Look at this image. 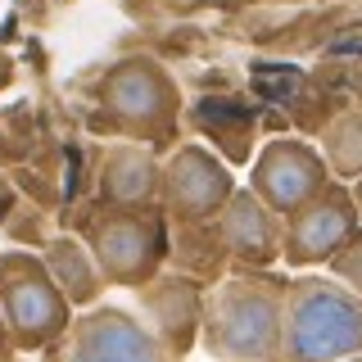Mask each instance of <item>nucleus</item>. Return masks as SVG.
<instances>
[{"label": "nucleus", "mask_w": 362, "mask_h": 362, "mask_svg": "<svg viewBox=\"0 0 362 362\" xmlns=\"http://www.w3.org/2000/svg\"><path fill=\"white\" fill-rule=\"evenodd\" d=\"M290 276L276 272H231L204 290L199 349L218 362H286L281 317Z\"/></svg>", "instance_id": "f257e3e1"}, {"label": "nucleus", "mask_w": 362, "mask_h": 362, "mask_svg": "<svg viewBox=\"0 0 362 362\" xmlns=\"http://www.w3.org/2000/svg\"><path fill=\"white\" fill-rule=\"evenodd\" d=\"M181 100L177 77L154 54H127L109 64L95 82V127L118 136L127 145H145L154 154H168L181 145Z\"/></svg>", "instance_id": "f03ea898"}, {"label": "nucleus", "mask_w": 362, "mask_h": 362, "mask_svg": "<svg viewBox=\"0 0 362 362\" xmlns=\"http://www.w3.org/2000/svg\"><path fill=\"white\" fill-rule=\"evenodd\" d=\"M362 354V299L331 276H294L286 286L281 358L344 362Z\"/></svg>", "instance_id": "7ed1b4c3"}, {"label": "nucleus", "mask_w": 362, "mask_h": 362, "mask_svg": "<svg viewBox=\"0 0 362 362\" xmlns=\"http://www.w3.org/2000/svg\"><path fill=\"white\" fill-rule=\"evenodd\" d=\"M82 245L90 249L105 286H122V290H141L150 286L158 272L168 267V218L163 209H95L77 226Z\"/></svg>", "instance_id": "20e7f679"}, {"label": "nucleus", "mask_w": 362, "mask_h": 362, "mask_svg": "<svg viewBox=\"0 0 362 362\" xmlns=\"http://www.w3.org/2000/svg\"><path fill=\"white\" fill-rule=\"evenodd\" d=\"M0 317L18 354H45L68 335L73 303L50 281L37 249H0Z\"/></svg>", "instance_id": "39448f33"}, {"label": "nucleus", "mask_w": 362, "mask_h": 362, "mask_svg": "<svg viewBox=\"0 0 362 362\" xmlns=\"http://www.w3.org/2000/svg\"><path fill=\"white\" fill-rule=\"evenodd\" d=\"M235 195V177L209 145L181 141L177 150L163 154V190H158V209L168 226H209L218 222L226 199Z\"/></svg>", "instance_id": "423d86ee"}, {"label": "nucleus", "mask_w": 362, "mask_h": 362, "mask_svg": "<svg viewBox=\"0 0 362 362\" xmlns=\"http://www.w3.org/2000/svg\"><path fill=\"white\" fill-rule=\"evenodd\" d=\"M331 168H326L322 150L303 136H267L258 145L254 163H249V190L276 213L281 222L294 218L308 199H317L331 186Z\"/></svg>", "instance_id": "0eeeda50"}, {"label": "nucleus", "mask_w": 362, "mask_h": 362, "mask_svg": "<svg viewBox=\"0 0 362 362\" xmlns=\"http://www.w3.org/2000/svg\"><path fill=\"white\" fill-rule=\"evenodd\" d=\"M362 231V213L354 190L344 181H331L317 199H308L281 231V263L286 267H326L331 258Z\"/></svg>", "instance_id": "6e6552de"}, {"label": "nucleus", "mask_w": 362, "mask_h": 362, "mask_svg": "<svg viewBox=\"0 0 362 362\" xmlns=\"http://www.w3.org/2000/svg\"><path fill=\"white\" fill-rule=\"evenodd\" d=\"M59 358L64 362H168L150 326L118 303H95V308L77 313L68 335L59 339Z\"/></svg>", "instance_id": "1a4fd4ad"}, {"label": "nucleus", "mask_w": 362, "mask_h": 362, "mask_svg": "<svg viewBox=\"0 0 362 362\" xmlns=\"http://www.w3.org/2000/svg\"><path fill=\"white\" fill-rule=\"evenodd\" d=\"M204 290L199 281L181 276V272H158L150 286L136 290V317L150 326L158 349L168 362H181L190 349L199 344V322H204Z\"/></svg>", "instance_id": "9d476101"}, {"label": "nucleus", "mask_w": 362, "mask_h": 362, "mask_svg": "<svg viewBox=\"0 0 362 362\" xmlns=\"http://www.w3.org/2000/svg\"><path fill=\"white\" fill-rule=\"evenodd\" d=\"M281 231L286 222L249 186H235V195L218 213V235L231 254V272H272L281 263Z\"/></svg>", "instance_id": "9b49d317"}, {"label": "nucleus", "mask_w": 362, "mask_h": 362, "mask_svg": "<svg viewBox=\"0 0 362 362\" xmlns=\"http://www.w3.org/2000/svg\"><path fill=\"white\" fill-rule=\"evenodd\" d=\"M163 190V154L145 145H109L95 168V204L109 209H154Z\"/></svg>", "instance_id": "f8f14e48"}, {"label": "nucleus", "mask_w": 362, "mask_h": 362, "mask_svg": "<svg viewBox=\"0 0 362 362\" xmlns=\"http://www.w3.org/2000/svg\"><path fill=\"white\" fill-rule=\"evenodd\" d=\"M186 118H190V127H195L204 141H213V154H218L226 168H235V163H254L258 109H249L245 100L209 95V100H195V105L186 109Z\"/></svg>", "instance_id": "ddd939ff"}, {"label": "nucleus", "mask_w": 362, "mask_h": 362, "mask_svg": "<svg viewBox=\"0 0 362 362\" xmlns=\"http://www.w3.org/2000/svg\"><path fill=\"white\" fill-rule=\"evenodd\" d=\"M41 263H45V272H50V281L59 286V294L73 308H95L100 303V294H105V276H100V267H95V258H90V249L82 245V235H50L41 249Z\"/></svg>", "instance_id": "4468645a"}, {"label": "nucleus", "mask_w": 362, "mask_h": 362, "mask_svg": "<svg viewBox=\"0 0 362 362\" xmlns=\"http://www.w3.org/2000/svg\"><path fill=\"white\" fill-rule=\"evenodd\" d=\"M168 272H181L199 286H218V281L231 276V254L218 235V222L168 226Z\"/></svg>", "instance_id": "2eb2a0df"}, {"label": "nucleus", "mask_w": 362, "mask_h": 362, "mask_svg": "<svg viewBox=\"0 0 362 362\" xmlns=\"http://www.w3.org/2000/svg\"><path fill=\"white\" fill-rule=\"evenodd\" d=\"M317 150H322L335 181L354 186L362 177V105H349V109L331 113V118L322 122V132H317Z\"/></svg>", "instance_id": "dca6fc26"}, {"label": "nucleus", "mask_w": 362, "mask_h": 362, "mask_svg": "<svg viewBox=\"0 0 362 362\" xmlns=\"http://www.w3.org/2000/svg\"><path fill=\"white\" fill-rule=\"evenodd\" d=\"M326 272H331V281H339L344 290H354L358 299H362V231L339 249L331 263H326Z\"/></svg>", "instance_id": "f3484780"}, {"label": "nucleus", "mask_w": 362, "mask_h": 362, "mask_svg": "<svg viewBox=\"0 0 362 362\" xmlns=\"http://www.w3.org/2000/svg\"><path fill=\"white\" fill-rule=\"evenodd\" d=\"M14 209H18V186H14V177L0 173V226L14 218Z\"/></svg>", "instance_id": "a211bd4d"}, {"label": "nucleus", "mask_w": 362, "mask_h": 362, "mask_svg": "<svg viewBox=\"0 0 362 362\" xmlns=\"http://www.w3.org/2000/svg\"><path fill=\"white\" fill-rule=\"evenodd\" d=\"M344 86H349V95L362 105V59H354V64L344 68Z\"/></svg>", "instance_id": "6ab92c4d"}, {"label": "nucleus", "mask_w": 362, "mask_h": 362, "mask_svg": "<svg viewBox=\"0 0 362 362\" xmlns=\"http://www.w3.org/2000/svg\"><path fill=\"white\" fill-rule=\"evenodd\" d=\"M0 362H18V349H14V339H9L5 317H0Z\"/></svg>", "instance_id": "aec40b11"}, {"label": "nucleus", "mask_w": 362, "mask_h": 362, "mask_svg": "<svg viewBox=\"0 0 362 362\" xmlns=\"http://www.w3.org/2000/svg\"><path fill=\"white\" fill-rule=\"evenodd\" d=\"M349 190H354V204H358V213H362V177H358V181H354Z\"/></svg>", "instance_id": "412c9836"}, {"label": "nucleus", "mask_w": 362, "mask_h": 362, "mask_svg": "<svg viewBox=\"0 0 362 362\" xmlns=\"http://www.w3.org/2000/svg\"><path fill=\"white\" fill-rule=\"evenodd\" d=\"M41 362H64V358H59V344H54V349H45V354H41Z\"/></svg>", "instance_id": "4be33fe9"}, {"label": "nucleus", "mask_w": 362, "mask_h": 362, "mask_svg": "<svg viewBox=\"0 0 362 362\" xmlns=\"http://www.w3.org/2000/svg\"><path fill=\"white\" fill-rule=\"evenodd\" d=\"M344 362H362V354H358V358H344Z\"/></svg>", "instance_id": "5701e85b"}]
</instances>
